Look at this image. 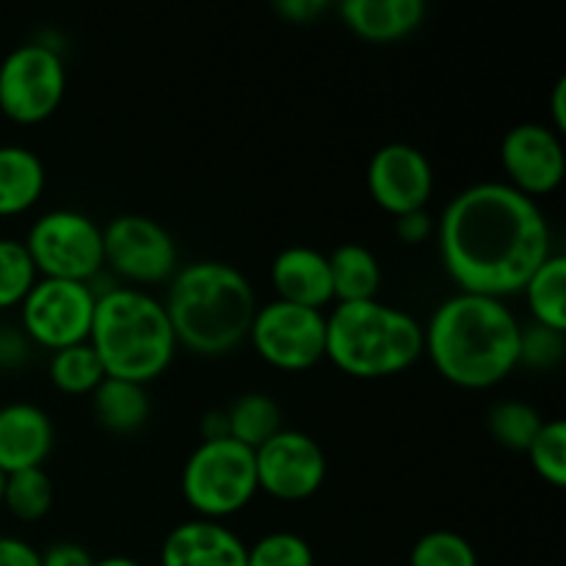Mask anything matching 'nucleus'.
I'll list each match as a JSON object with an SVG mask.
<instances>
[{
    "mask_svg": "<svg viewBox=\"0 0 566 566\" xmlns=\"http://www.w3.org/2000/svg\"><path fill=\"white\" fill-rule=\"evenodd\" d=\"M437 247L462 293L506 302L553 254V232L539 202L509 182L484 180L459 191L437 219Z\"/></svg>",
    "mask_w": 566,
    "mask_h": 566,
    "instance_id": "nucleus-1",
    "label": "nucleus"
},
{
    "mask_svg": "<svg viewBox=\"0 0 566 566\" xmlns=\"http://www.w3.org/2000/svg\"><path fill=\"white\" fill-rule=\"evenodd\" d=\"M520 324L503 298L457 291L423 326V354L462 390H490L520 368Z\"/></svg>",
    "mask_w": 566,
    "mask_h": 566,
    "instance_id": "nucleus-2",
    "label": "nucleus"
},
{
    "mask_svg": "<svg viewBox=\"0 0 566 566\" xmlns=\"http://www.w3.org/2000/svg\"><path fill=\"white\" fill-rule=\"evenodd\" d=\"M177 346L199 357H224L249 340L258 296L241 269L221 260L180 265L164 298Z\"/></svg>",
    "mask_w": 566,
    "mask_h": 566,
    "instance_id": "nucleus-3",
    "label": "nucleus"
},
{
    "mask_svg": "<svg viewBox=\"0 0 566 566\" xmlns=\"http://www.w3.org/2000/svg\"><path fill=\"white\" fill-rule=\"evenodd\" d=\"M88 346L105 376L149 385L169 370L177 337L160 298L142 287L114 285L97 293Z\"/></svg>",
    "mask_w": 566,
    "mask_h": 566,
    "instance_id": "nucleus-4",
    "label": "nucleus"
},
{
    "mask_svg": "<svg viewBox=\"0 0 566 566\" xmlns=\"http://www.w3.org/2000/svg\"><path fill=\"white\" fill-rule=\"evenodd\" d=\"M423 357V324L392 304H335L326 315V359L354 379H387Z\"/></svg>",
    "mask_w": 566,
    "mask_h": 566,
    "instance_id": "nucleus-5",
    "label": "nucleus"
},
{
    "mask_svg": "<svg viewBox=\"0 0 566 566\" xmlns=\"http://www.w3.org/2000/svg\"><path fill=\"white\" fill-rule=\"evenodd\" d=\"M180 492L202 520L221 523L243 512L260 492L254 451L232 437L202 440L182 464Z\"/></svg>",
    "mask_w": 566,
    "mask_h": 566,
    "instance_id": "nucleus-6",
    "label": "nucleus"
},
{
    "mask_svg": "<svg viewBox=\"0 0 566 566\" xmlns=\"http://www.w3.org/2000/svg\"><path fill=\"white\" fill-rule=\"evenodd\" d=\"M25 249L39 276L48 280L88 282L105 269L103 227L81 210H50L31 224Z\"/></svg>",
    "mask_w": 566,
    "mask_h": 566,
    "instance_id": "nucleus-7",
    "label": "nucleus"
},
{
    "mask_svg": "<svg viewBox=\"0 0 566 566\" xmlns=\"http://www.w3.org/2000/svg\"><path fill=\"white\" fill-rule=\"evenodd\" d=\"M64 94V55L53 44H17L0 61V114L6 119L17 125H39L61 108Z\"/></svg>",
    "mask_w": 566,
    "mask_h": 566,
    "instance_id": "nucleus-8",
    "label": "nucleus"
},
{
    "mask_svg": "<svg viewBox=\"0 0 566 566\" xmlns=\"http://www.w3.org/2000/svg\"><path fill=\"white\" fill-rule=\"evenodd\" d=\"M97 293L88 282L48 280L39 276L20 304V329L50 354L59 348L88 343Z\"/></svg>",
    "mask_w": 566,
    "mask_h": 566,
    "instance_id": "nucleus-9",
    "label": "nucleus"
},
{
    "mask_svg": "<svg viewBox=\"0 0 566 566\" xmlns=\"http://www.w3.org/2000/svg\"><path fill=\"white\" fill-rule=\"evenodd\" d=\"M105 269L114 271L127 287L169 282L177 265V243L160 221L142 213H125L103 227Z\"/></svg>",
    "mask_w": 566,
    "mask_h": 566,
    "instance_id": "nucleus-10",
    "label": "nucleus"
},
{
    "mask_svg": "<svg viewBox=\"0 0 566 566\" xmlns=\"http://www.w3.org/2000/svg\"><path fill=\"white\" fill-rule=\"evenodd\" d=\"M249 340L258 357L271 368L287 374L310 370L326 359V315L321 310L274 298L258 307Z\"/></svg>",
    "mask_w": 566,
    "mask_h": 566,
    "instance_id": "nucleus-11",
    "label": "nucleus"
},
{
    "mask_svg": "<svg viewBox=\"0 0 566 566\" xmlns=\"http://www.w3.org/2000/svg\"><path fill=\"white\" fill-rule=\"evenodd\" d=\"M258 490L282 503L313 497L326 481V453L318 440L296 429H280L254 451Z\"/></svg>",
    "mask_w": 566,
    "mask_h": 566,
    "instance_id": "nucleus-12",
    "label": "nucleus"
},
{
    "mask_svg": "<svg viewBox=\"0 0 566 566\" xmlns=\"http://www.w3.org/2000/svg\"><path fill=\"white\" fill-rule=\"evenodd\" d=\"M501 164L509 186L531 199L547 197L562 186L566 175L562 136L542 122H520L503 136Z\"/></svg>",
    "mask_w": 566,
    "mask_h": 566,
    "instance_id": "nucleus-13",
    "label": "nucleus"
},
{
    "mask_svg": "<svg viewBox=\"0 0 566 566\" xmlns=\"http://www.w3.org/2000/svg\"><path fill=\"white\" fill-rule=\"evenodd\" d=\"M368 191L392 219L412 210H426L434 193V166L429 155L412 144H385L368 164Z\"/></svg>",
    "mask_w": 566,
    "mask_h": 566,
    "instance_id": "nucleus-14",
    "label": "nucleus"
},
{
    "mask_svg": "<svg viewBox=\"0 0 566 566\" xmlns=\"http://www.w3.org/2000/svg\"><path fill=\"white\" fill-rule=\"evenodd\" d=\"M247 547L224 523L193 517L166 534L160 566H247Z\"/></svg>",
    "mask_w": 566,
    "mask_h": 566,
    "instance_id": "nucleus-15",
    "label": "nucleus"
},
{
    "mask_svg": "<svg viewBox=\"0 0 566 566\" xmlns=\"http://www.w3.org/2000/svg\"><path fill=\"white\" fill-rule=\"evenodd\" d=\"M55 442V429L42 407L11 401L0 407V473L42 468Z\"/></svg>",
    "mask_w": 566,
    "mask_h": 566,
    "instance_id": "nucleus-16",
    "label": "nucleus"
},
{
    "mask_svg": "<svg viewBox=\"0 0 566 566\" xmlns=\"http://www.w3.org/2000/svg\"><path fill=\"white\" fill-rule=\"evenodd\" d=\"M271 287L276 298L298 307L321 310L335 302L329 258L313 247H287L271 260Z\"/></svg>",
    "mask_w": 566,
    "mask_h": 566,
    "instance_id": "nucleus-17",
    "label": "nucleus"
},
{
    "mask_svg": "<svg viewBox=\"0 0 566 566\" xmlns=\"http://www.w3.org/2000/svg\"><path fill=\"white\" fill-rule=\"evenodd\" d=\"M337 14L365 42L390 44L418 31L429 6L423 0H343Z\"/></svg>",
    "mask_w": 566,
    "mask_h": 566,
    "instance_id": "nucleus-18",
    "label": "nucleus"
},
{
    "mask_svg": "<svg viewBox=\"0 0 566 566\" xmlns=\"http://www.w3.org/2000/svg\"><path fill=\"white\" fill-rule=\"evenodd\" d=\"M44 182H48L44 164L33 149L3 144L0 147V219L31 210L42 199Z\"/></svg>",
    "mask_w": 566,
    "mask_h": 566,
    "instance_id": "nucleus-19",
    "label": "nucleus"
},
{
    "mask_svg": "<svg viewBox=\"0 0 566 566\" xmlns=\"http://www.w3.org/2000/svg\"><path fill=\"white\" fill-rule=\"evenodd\" d=\"M329 258L332 293L337 304L374 302L381 287V265L363 243H340Z\"/></svg>",
    "mask_w": 566,
    "mask_h": 566,
    "instance_id": "nucleus-20",
    "label": "nucleus"
},
{
    "mask_svg": "<svg viewBox=\"0 0 566 566\" xmlns=\"http://www.w3.org/2000/svg\"><path fill=\"white\" fill-rule=\"evenodd\" d=\"M92 407L99 426L114 434H133L147 423L149 412H153L147 385L111 379V376H105L97 390L92 392Z\"/></svg>",
    "mask_w": 566,
    "mask_h": 566,
    "instance_id": "nucleus-21",
    "label": "nucleus"
},
{
    "mask_svg": "<svg viewBox=\"0 0 566 566\" xmlns=\"http://www.w3.org/2000/svg\"><path fill=\"white\" fill-rule=\"evenodd\" d=\"M534 324L566 332V258L553 252L534 274L525 280L523 291Z\"/></svg>",
    "mask_w": 566,
    "mask_h": 566,
    "instance_id": "nucleus-22",
    "label": "nucleus"
},
{
    "mask_svg": "<svg viewBox=\"0 0 566 566\" xmlns=\"http://www.w3.org/2000/svg\"><path fill=\"white\" fill-rule=\"evenodd\" d=\"M227 412V426H230V437L241 446L258 451L263 442H269L282 426V409L269 392H243L232 401Z\"/></svg>",
    "mask_w": 566,
    "mask_h": 566,
    "instance_id": "nucleus-23",
    "label": "nucleus"
},
{
    "mask_svg": "<svg viewBox=\"0 0 566 566\" xmlns=\"http://www.w3.org/2000/svg\"><path fill=\"white\" fill-rule=\"evenodd\" d=\"M48 376L66 396H92L105 379V370L94 348L88 343H77L50 354Z\"/></svg>",
    "mask_w": 566,
    "mask_h": 566,
    "instance_id": "nucleus-24",
    "label": "nucleus"
},
{
    "mask_svg": "<svg viewBox=\"0 0 566 566\" xmlns=\"http://www.w3.org/2000/svg\"><path fill=\"white\" fill-rule=\"evenodd\" d=\"M55 501L53 479L44 473V468L20 470V473L6 475L3 486V506L9 509L11 517L22 523H36L48 517Z\"/></svg>",
    "mask_w": 566,
    "mask_h": 566,
    "instance_id": "nucleus-25",
    "label": "nucleus"
},
{
    "mask_svg": "<svg viewBox=\"0 0 566 566\" xmlns=\"http://www.w3.org/2000/svg\"><path fill=\"white\" fill-rule=\"evenodd\" d=\"M542 423H545V418L525 401H497L486 418L492 440L506 451L517 453L528 451L534 437L539 434Z\"/></svg>",
    "mask_w": 566,
    "mask_h": 566,
    "instance_id": "nucleus-26",
    "label": "nucleus"
},
{
    "mask_svg": "<svg viewBox=\"0 0 566 566\" xmlns=\"http://www.w3.org/2000/svg\"><path fill=\"white\" fill-rule=\"evenodd\" d=\"M36 280V265L25 243L17 238H0V310L20 307Z\"/></svg>",
    "mask_w": 566,
    "mask_h": 566,
    "instance_id": "nucleus-27",
    "label": "nucleus"
},
{
    "mask_svg": "<svg viewBox=\"0 0 566 566\" xmlns=\"http://www.w3.org/2000/svg\"><path fill=\"white\" fill-rule=\"evenodd\" d=\"M409 566H479V553L470 545L468 536L437 528L415 542Z\"/></svg>",
    "mask_w": 566,
    "mask_h": 566,
    "instance_id": "nucleus-28",
    "label": "nucleus"
},
{
    "mask_svg": "<svg viewBox=\"0 0 566 566\" xmlns=\"http://www.w3.org/2000/svg\"><path fill=\"white\" fill-rule=\"evenodd\" d=\"M536 475L562 490L566 486V423L562 418L545 420L528 451Z\"/></svg>",
    "mask_w": 566,
    "mask_h": 566,
    "instance_id": "nucleus-29",
    "label": "nucleus"
},
{
    "mask_svg": "<svg viewBox=\"0 0 566 566\" xmlns=\"http://www.w3.org/2000/svg\"><path fill=\"white\" fill-rule=\"evenodd\" d=\"M247 566H315V553L293 531H271L247 547Z\"/></svg>",
    "mask_w": 566,
    "mask_h": 566,
    "instance_id": "nucleus-30",
    "label": "nucleus"
},
{
    "mask_svg": "<svg viewBox=\"0 0 566 566\" xmlns=\"http://www.w3.org/2000/svg\"><path fill=\"white\" fill-rule=\"evenodd\" d=\"M566 354V332L531 321L520 332V365L531 370H553Z\"/></svg>",
    "mask_w": 566,
    "mask_h": 566,
    "instance_id": "nucleus-31",
    "label": "nucleus"
},
{
    "mask_svg": "<svg viewBox=\"0 0 566 566\" xmlns=\"http://www.w3.org/2000/svg\"><path fill=\"white\" fill-rule=\"evenodd\" d=\"M437 230V219L426 210H412V213H403L396 219V235L398 241L409 243V247H420V243L431 241Z\"/></svg>",
    "mask_w": 566,
    "mask_h": 566,
    "instance_id": "nucleus-32",
    "label": "nucleus"
},
{
    "mask_svg": "<svg viewBox=\"0 0 566 566\" xmlns=\"http://www.w3.org/2000/svg\"><path fill=\"white\" fill-rule=\"evenodd\" d=\"M332 9L329 0H276L274 11L293 25H313Z\"/></svg>",
    "mask_w": 566,
    "mask_h": 566,
    "instance_id": "nucleus-33",
    "label": "nucleus"
},
{
    "mask_svg": "<svg viewBox=\"0 0 566 566\" xmlns=\"http://www.w3.org/2000/svg\"><path fill=\"white\" fill-rule=\"evenodd\" d=\"M0 566H42V553L25 539L0 536Z\"/></svg>",
    "mask_w": 566,
    "mask_h": 566,
    "instance_id": "nucleus-34",
    "label": "nucleus"
},
{
    "mask_svg": "<svg viewBox=\"0 0 566 566\" xmlns=\"http://www.w3.org/2000/svg\"><path fill=\"white\" fill-rule=\"evenodd\" d=\"M42 566H94V558L75 542H59L42 553Z\"/></svg>",
    "mask_w": 566,
    "mask_h": 566,
    "instance_id": "nucleus-35",
    "label": "nucleus"
},
{
    "mask_svg": "<svg viewBox=\"0 0 566 566\" xmlns=\"http://www.w3.org/2000/svg\"><path fill=\"white\" fill-rule=\"evenodd\" d=\"M28 343L22 329H0V365L17 368L28 357Z\"/></svg>",
    "mask_w": 566,
    "mask_h": 566,
    "instance_id": "nucleus-36",
    "label": "nucleus"
},
{
    "mask_svg": "<svg viewBox=\"0 0 566 566\" xmlns=\"http://www.w3.org/2000/svg\"><path fill=\"white\" fill-rule=\"evenodd\" d=\"M199 434H202V440H227L230 437V426H227L224 409H210V412H205L202 423H199Z\"/></svg>",
    "mask_w": 566,
    "mask_h": 566,
    "instance_id": "nucleus-37",
    "label": "nucleus"
},
{
    "mask_svg": "<svg viewBox=\"0 0 566 566\" xmlns=\"http://www.w3.org/2000/svg\"><path fill=\"white\" fill-rule=\"evenodd\" d=\"M551 114H553V130L562 136L566 130V77H558L551 94Z\"/></svg>",
    "mask_w": 566,
    "mask_h": 566,
    "instance_id": "nucleus-38",
    "label": "nucleus"
},
{
    "mask_svg": "<svg viewBox=\"0 0 566 566\" xmlns=\"http://www.w3.org/2000/svg\"><path fill=\"white\" fill-rule=\"evenodd\" d=\"M94 566H142V564H138L136 558H127V556H108L94 562Z\"/></svg>",
    "mask_w": 566,
    "mask_h": 566,
    "instance_id": "nucleus-39",
    "label": "nucleus"
},
{
    "mask_svg": "<svg viewBox=\"0 0 566 566\" xmlns=\"http://www.w3.org/2000/svg\"><path fill=\"white\" fill-rule=\"evenodd\" d=\"M3 486H6V473H0V506H3Z\"/></svg>",
    "mask_w": 566,
    "mask_h": 566,
    "instance_id": "nucleus-40",
    "label": "nucleus"
}]
</instances>
